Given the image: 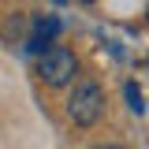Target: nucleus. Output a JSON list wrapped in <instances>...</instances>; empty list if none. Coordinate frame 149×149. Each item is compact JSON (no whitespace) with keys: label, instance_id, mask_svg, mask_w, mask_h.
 Masks as SVG:
<instances>
[{"label":"nucleus","instance_id":"4","mask_svg":"<svg viewBox=\"0 0 149 149\" xmlns=\"http://www.w3.org/2000/svg\"><path fill=\"white\" fill-rule=\"evenodd\" d=\"M123 93H127V101H130V108H134V112L146 108V104H142V90H138L134 82H127V90H123Z\"/></svg>","mask_w":149,"mask_h":149},{"label":"nucleus","instance_id":"3","mask_svg":"<svg viewBox=\"0 0 149 149\" xmlns=\"http://www.w3.org/2000/svg\"><path fill=\"white\" fill-rule=\"evenodd\" d=\"M60 34V19H34V34H30V41H26V49L30 52H45V49H52V37Z\"/></svg>","mask_w":149,"mask_h":149},{"label":"nucleus","instance_id":"6","mask_svg":"<svg viewBox=\"0 0 149 149\" xmlns=\"http://www.w3.org/2000/svg\"><path fill=\"white\" fill-rule=\"evenodd\" d=\"M78 4H93V0H78Z\"/></svg>","mask_w":149,"mask_h":149},{"label":"nucleus","instance_id":"1","mask_svg":"<svg viewBox=\"0 0 149 149\" xmlns=\"http://www.w3.org/2000/svg\"><path fill=\"white\" fill-rule=\"evenodd\" d=\"M104 112V90L97 82H78L67 97V116L74 127H93Z\"/></svg>","mask_w":149,"mask_h":149},{"label":"nucleus","instance_id":"2","mask_svg":"<svg viewBox=\"0 0 149 149\" xmlns=\"http://www.w3.org/2000/svg\"><path fill=\"white\" fill-rule=\"evenodd\" d=\"M37 74H41V82H45V86L60 90V86H67L74 74H78V60H74L71 49L52 45V49H45L41 60H37Z\"/></svg>","mask_w":149,"mask_h":149},{"label":"nucleus","instance_id":"7","mask_svg":"<svg viewBox=\"0 0 149 149\" xmlns=\"http://www.w3.org/2000/svg\"><path fill=\"white\" fill-rule=\"evenodd\" d=\"M52 4H63V0H52Z\"/></svg>","mask_w":149,"mask_h":149},{"label":"nucleus","instance_id":"5","mask_svg":"<svg viewBox=\"0 0 149 149\" xmlns=\"http://www.w3.org/2000/svg\"><path fill=\"white\" fill-rule=\"evenodd\" d=\"M93 149H123V146H116V142H104V146H93Z\"/></svg>","mask_w":149,"mask_h":149}]
</instances>
